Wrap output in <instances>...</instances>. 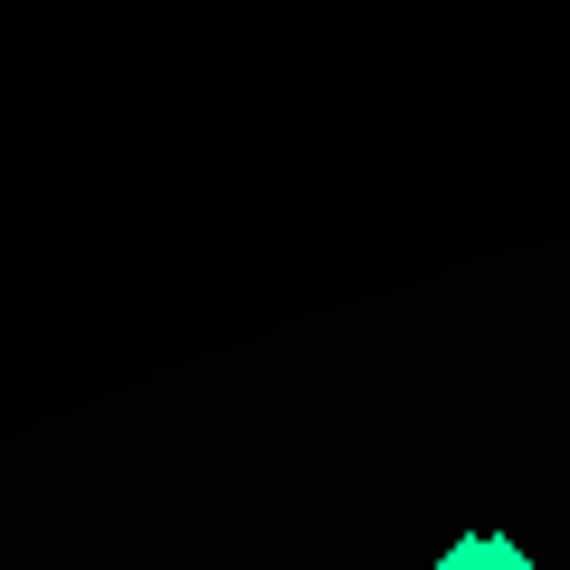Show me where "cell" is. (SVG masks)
<instances>
[{"mask_svg":"<svg viewBox=\"0 0 570 570\" xmlns=\"http://www.w3.org/2000/svg\"><path fill=\"white\" fill-rule=\"evenodd\" d=\"M438 570H532V551L513 542V532H456V542L438 551Z\"/></svg>","mask_w":570,"mask_h":570,"instance_id":"obj_1","label":"cell"}]
</instances>
